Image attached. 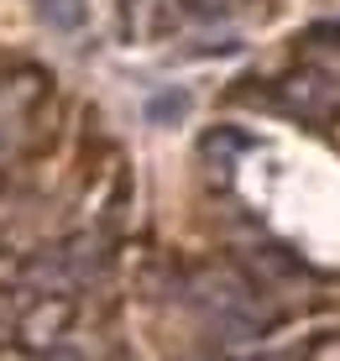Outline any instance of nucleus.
Listing matches in <instances>:
<instances>
[{
    "instance_id": "20e7f679",
    "label": "nucleus",
    "mask_w": 340,
    "mask_h": 361,
    "mask_svg": "<svg viewBox=\"0 0 340 361\" xmlns=\"http://www.w3.org/2000/svg\"><path fill=\"white\" fill-rule=\"evenodd\" d=\"M37 16L53 32H79L90 21V0H37Z\"/></svg>"
},
{
    "instance_id": "f03ea898",
    "label": "nucleus",
    "mask_w": 340,
    "mask_h": 361,
    "mask_svg": "<svg viewBox=\"0 0 340 361\" xmlns=\"http://www.w3.org/2000/svg\"><path fill=\"white\" fill-rule=\"evenodd\" d=\"M63 325H68V304H53V298H42L37 309H27V319H21V335H27L32 345H53Z\"/></svg>"
},
{
    "instance_id": "7ed1b4c3",
    "label": "nucleus",
    "mask_w": 340,
    "mask_h": 361,
    "mask_svg": "<svg viewBox=\"0 0 340 361\" xmlns=\"http://www.w3.org/2000/svg\"><path fill=\"white\" fill-rule=\"evenodd\" d=\"M188 110H194V94H188L183 84H168V90H157L147 99V121H152V126H183Z\"/></svg>"
},
{
    "instance_id": "f257e3e1",
    "label": "nucleus",
    "mask_w": 340,
    "mask_h": 361,
    "mask_svg": "<svg viewBox=\"0 0 340 361\" xmlns=\"http://www.w3.org/2000/svg\"><path fill=\"white\" fill-rule=\"evenodd\" d=\"M37 99H42V79H37V73H21V79L0 84V157L16 152V142H21V131H27V116H32Z\"/></svg>"
},
{
    "instance_id": "39448f33",
    "label": "nucleus",
    "mask_w": 340,
    "mask_h": 361,
    "mask_svg": "<svg viewBox=\"0 0 340 361\" xmlns=\"http://www.w3.org/2000/svg\"><path fill=\"white\" fill-rule=\"evenodd\" d=\"M183 11H188V16H199V21H215V16L231 11V0H183Z\"/></svg>"
}]
</instances>
